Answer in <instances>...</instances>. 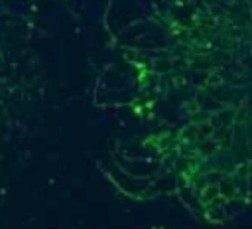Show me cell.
Listing matches in <instances>:
<instances>
[{"label":"cell","instance_id":"6da1fadb","mask_svg":"<svg viewBox=\"0 0 252 229\" xmlns=\"http://www.w3.org/2000/svg\"><path fill=\"white\" fill-rule=\"evenodd\" d=\"M165 16L183 34L181 45L226 73L238 101H244V156L252 195V0H161Z\"/></svg>","mask_w":252,"mask_h":229}]
</instances>
